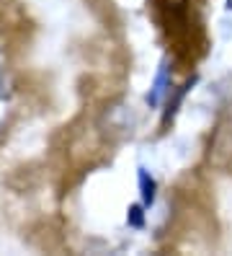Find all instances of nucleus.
Masks as SVG:
<instances>
[{
    "instance_id": "1",
    "label": "nucleus",
    "mask_w": 232,
    "mask_h": 256,
    "mask_svg": "<svg viewBox=\"0 0 232 256\" xmlns=\"http://www.w3.org/2000/svg\"><path fill=\"white\" fill-rule=\"evenodd\" d=\"M168 94H170V68L163 62L158 75H155V83L150 88V94H147V104H150V106H160Z\"/></svg>"
},
{
    "instance_id": "2",
    "label": "nucleus",
    "mask_w": 232,
    "mask_h": 256,
    "mask_svg": "<svg viewBox=\"0 0 232 256\" xmlns=\"http://www.w3.org/2000/svg\"><path fill=\"white\" fill-rule=\"evenodd\" d=\"M139 189H142V204L145 207H152L155 204V197H158V184H155V178L145 171V168H139Z\"/></svg>"
},
{
    "instance_id": "3",
    "label": "nucleus",
    "mask_w": 232,
    "mask_h": 256,
    "mask_svg": "<svg viewBox=\"0 0 232 256\" xmlns=\"http://www.w3.org/2000/svg\"><path fill=\"white\" fill-rule=\"evenodd\" d=\"M127 220H129V225H134V228H142V225H145L142 207H139V204H132V207H129V215H127Z\"/></svg>"
}]
</instances>
